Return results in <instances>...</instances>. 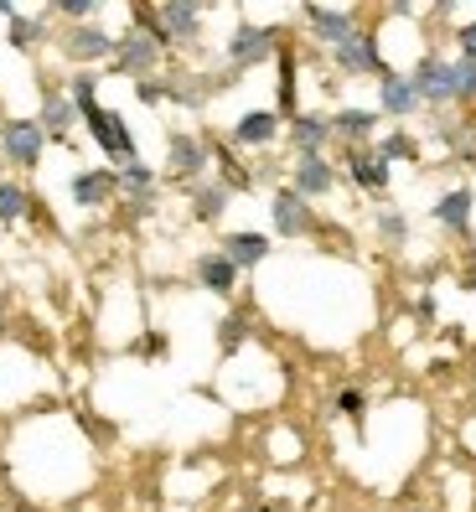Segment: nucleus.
<instances>
[{
	"instance_id": "f8f14e48",
	"label": "nucleus",
	"mask_w": 476,
	"mask_h": 512,
	"mask_svg": "<svg viewBox=\"0 0 476 512\" xmlns=\"http://www.w3.org/2000/svg\"><path fill=\"white\" fill-rule=\"evenodd\" d=\"M290 140H295L301 156H321V145L332 140V119L326 114H295L290 119Z\"/></svg>"
},
{
	"instance_id": "a211bd4d",
	"label": "nucleus",
	"mask_w": 476,
	"mask_h": 512,
	"mask_svg": "<svg viewBox=\"0 0 476 512\" xmlns=\"http://www.w3.org/2000/svg\"><path fill=\"white\" fill-rule=\"evenodd\" d=\"M68 57H78V63H99V57H114V37L99 32V26H78V32L63 42Z\"/></svg>"
},
{
	"instance_id": "1a4fd4ad",
	"label": "nucleus",
	"mask_w": 476,
	"mask_h": 512,
	"mask_svg": "<svg viewBox=\"0 0 476 512\" xmlns=\"http://www.w3.org/2000/svg\"><path fill=\"white\" fill-rule=\"evenodd\" d=\"M156 21H161V32H156V42H161V47H166V42H197L202 11H197V6H161V11H156Z\"/></svg>"
},
{
	"instance_id": "6e6552de",
	"label": "nucleus",
	"mask_w": 476,
	"mask_h": 512,
	"mask_svg": "<svg viewBox=\"0 0 476 512\" xmlns=\"http://www.w3.org/2000/svg\"><path fill=\"white\" fill-rule=\"evenodd\" d=\"M332 187H337V171H332V161H326V156H301V161H295V192H301L306 202L311 197H326Z\"/></svg>"
},
{
	"instance_id": "0eeeda50",
	"label": "nucleus",
	"mask_w": 476,
	"mask_h": 512,
	"mask_svg": "<svg viewBox=\"0 0 476 512\" xmlns=\"http://www.w3.org/2000/svg\"><path fill=\"white\" fill-rule=\"evenodd\" d=\"M332 57H337V68H342V73H383L378 37H368V32H352L342 47H332Z\"/></svg>"
},
{
	"instance_id": "2f4dec72",
	"label": "nucleus",
	"mask_w": 476,
	"mask_h": 512,
	"mask_svg": "<svg viewBox=\"0 0 476 512\" xmlns=\"http://www.w3.org/2000/svg\"><path fill=\"white\" fill-rule=\"evenodd\" d=\"M94 11H99L94 0H63V16H73V21H88Z\"/></svg>"
},
{
	"instance_id": "6ab92c4d",
	"label": "nucleus",
	"mask_w": 476,
	"mask_h": 512,
	"mask_svg": "<svg viewBox=\"0 0 476 512\" xmlns=\"http://www.w3.org/2000/svg\"><path fill=\"white\" fill-rule=\"evenodd\" d=\"M171 171L176 176H202L207 171V145L197 135H171Z\"/></svg>"
},
{
	"instance_id": "9b49d317",
	"label": "nucleus",
	"mask_w": 476,
	"mask_h": 512,
	"mask_svg": "<svg viewBox=\"0 0 476 512\" xmlns=\"http://www.w3.org/2000/svg\"><path fill=\"white\" fill-rule=\"evenodd\" d=\"M347 176L363 192H389V161H378V150H352V156H347Z\"/></svg>"
},
{
	"instance_id": "473e14b6",
	"label": "nucleus",
	"mask_w": 476,
	"mask_h": 512,
	"mask_svg": "<svg viewBox=\"0 0 476 512\" xmlns=\"http://www.w3.org/2000/svg\"><path fill=\"white\" fill-rule=\"evenodd\" d=\"M456 42H461V57H471V63H476V21H471V26H461Z\"/></svg>"
},
{
	"instance_id": "4468645a",
	"label": "nucleus",
	"mask_w": 476,
	"mask_h": 512,
	"mask_svg": "<svg viewBox=\"0 0 476 512\" xmlns=\"http://www.w3.org/2000/svg\"><path fill=\"white\" fill-rule=\"evenodd\" d=\"M471 207H476V192L456 187V192H445V197L435 202V223L451 228V233H471Z\"/></svg>"
},
{
	"instance_id": "f3484780",
	"label": "nucleus",
	"mask_w": 476,
	"mask_h": 512,
	"mask_svg": "<svg viewBox=\"0 0 476 512\" xmlns=\"http://www.w3.org/2000/svg\"><path fill=\"white\" fill-rule=\"evenodd\" d=\"M275 135H280V114L275 109H254V114H244L233 125V140L238 145H270Z\"/></svg>"
},
{
	"instance_id": "f704fd0d",
	"label": "nucleus",
	"mask_w": 476,
	"mask_h": 512,
	"mask_svg": "<svg viewBox=\"0 0 476 512\" xmlns=\"http://www.w3.org/2000/svg\"><path fill=\"white\" fill-rule=\"evenodd\" d=\"M0 16H6V21H16V6H6V0H0Z\"/></svg>"
},
{
	"instance_id": "5701e85b",
	"label": "nucleus",
	"mask_w": 476,
	"mask_h": 512,
	"mask_svg": "<svg viewBox=\"0 0 476 512\" xmlns=\"http://www.w3.org/2000/svg\"><path fill=\"white\" fill-rule=\"evenodd\" d=\"M73 119H78L73 99H47V104H42V130H47V135H63Z\"/></svg>"
},
{
	"instance_id": "cd10ccee",
	"label": "nucleus",
	"mask_w": 476,
	"mask_h": 512,
	"mask_svg": "<svg viewBox=\"0 0 476 512\" xmlns=\"http://www.w3.org/2000/svg\"><path fill=\"white\" fill-rule=\"evenodd\" d=\"M414 156V140L409 135H383L378 140V161H409Z\"/></svg>"
},
{
	"instance_id": "bb28decb",
	"label": "nucleus",
	"mask_w": 476,
	"mask_h": 512,
	"mask_svg": "<svg viewBox=\"0 0 476 512\" xmlns=\"http://www.w3.org/2000/svg\"><path fill=\"white\" fill-rule=\"evenodd\" d=\"M68 99H73V109H94V99H99V78L94 73H78L73 83H68Z\"/></svg>"
},
{
	"instance_id": "f03ea898",
	"label": "nucleus",
	"mask_w": 476,
	"mask_h": 512,
	"mask_svg": "<svg viewBox=\"0 0 476 512\" xmlns=\"http://www.w3.org/2000/svg\"><path fill=\"white\" fill-rule=\"evenodd\" d=\"M414 94H420V104H456V73H451V63L445 57H425L420 68H414Z\"/></svg>"
},
{
	"instance_id": "f257e3e1",
	"label": "nucleus",
	"mask_w": 476,
	"mask_h": 512,
	"mask_svg": "<svg viewBox=\"0 0 476 512\" xmlns=\"http://www.w3.org/2000/svg\"><path fill=\"white\" fill-rule=\"evenodd\" d=\"M83 125H88V135H94L99 140V150H104V156H114L119 166H130L135 161V140H130V130H125V119H119L114 109H88L83 114Z\"/></svg>"
},
{
	"instance_id": "b1692460",
	"label": "nucleus",
	"mask_w": 476,
	"mask_h": 512,
	"mask_svg": "<svg viewBox=\"0 0 476 512\" xmlns=\"http://www.w3.org/2000/svg\"><path fill=\"white\" fill-rule=\"evenodd\" d=\"M119 182H125V192H135L140 202H151L156 171H151V166H140V161H130V166H119Z\"/></svg>"
},
{
	"instance_id": "9d476101",
	"label": "nucleus",
	"mask_w": 476,
	"mask_h": 512,
	"mask_svg": "<svg viewBox=\"0 0 476 512\" xmlns=\"http://www.w3.org/2000/svg\"><path fill=\"white\" fill-rule=\"evenodd\" d=\"M218 254H223L233 269H254V264L270 259V238H264V233H228Z\"/></svg>"
},
{
	"instance_id": "4be33fe9",
	"label": "nucleus",
	"mask_w": 476,
	"mask_h": 512,
	"mask_svg": "<svg viewBox=\"0 0 476 512\" xmlns=\"http://www.w3.org/2000/svg\"><path fill=\"white\" fill-rule=\"evenodd\" d=\"M192 213H197L202 223H218V218L228 213V187H223V182L197 187V192H192Z\"/></svg>"
},
{
	"instance_id": "ddd939ff",
	"label": "nucleus",
	"mask_w": 476,
	"mask_h": 512,
	"mask_svg": "<svg viewBox=\"0 0 476 512\" xmlns=\"http://www.w3.org/2000/svg\"><path fill=\"white\" fill-rule=\"evenodd\" d=\"M306 21L316 26V37L326 47H342L357 26H352V11H332V6H306Z\"/></svg>"
},
{
	"instance_id": "aec40b11",
	"label": "nucleus",
	"mask_w": 476,
	"mask_h": 512,
	"mask_svg": "<svg viewBox=\"0 0 476 512\" xmlns=\"http://www.w3.org/2000/svg\"><path fill=\"white\" fill-rule=\"evenodd\" d=\"M197 280L213 290V295H233V285H238V269L223 259V254H202L197 259Z\"/></svg>"
},
{
	"instance_id": "7c9ffc66",
	"label": "nucleus",
	"mask_w": 476,
	"mask_h": 512,
	"mask_svg": "<svg viewBox=\"0 0 476 512\" xmlns=\"http://www.w3.org/2000/svg\"><path fill=\"white\" fill-rule=\"evenodd\" d=\"M11 42H16V47H32V42H37V26L16 16V21H11Z\"/></svg>"
},
{
	"instance_id": "39448f33",
	"label": "nucleus",
	"mask_w": 476,
	"mask_h": 512,
	"mask_svg": "<svg viewBox=\"0 0 476 512\" xmlns=\"http://www.w3.org/2000/svg\"><path fill=\"white\" fill-rule=\"evenodd\" d=\"M270 218H275V233L301 238V233H311V202L295 192V187H285V192H275V202H270Z\"/></svg>"
},
{
	"instance_id": "7ed1b4c3",
	"label": "nucleus",
	"mask_w": 476,
	"mask_h": 512,
	"mask_svg": "<svg viewBox=\"0 0 476 512\" xmlns=\"http://www.w3.org/2000/svg\"><path fill=\"white\" fill-rule=\"evenodd\" d=\"M0 145H6V156L16 166H37L42 161V145H47V130L37 119H11L6 130H0Z\"/></svg>"
},
{
	"instance_id": "c85d7f7f",
	"label": "nucleus",
	"mask_w": 476,
	"mask_h": 512,
	"mask_svg": "<svg viewBox=\"0 0 476 512\" xmlns=\"http://www.w3.org/2000/svg\"><path fill=\"white\" fill-rule=\"evenodd\" d=\"M378 233L389 238V244H404V238H409V223H404L399 213H383V218H378Z\"/></svg>"
},
{
	"instance_id": "412c9836",
	"label": "nucleus",
	"mask_w": 476,
	"mask_h": 512,
	"mask_svg": "<svg viewBox=\"0 0 476 512\" xmlns=\"http://www.w3.org/2000/svg\"><path fill=\"white\" fill-rule=\"evenodd\" d=\"M373 130H378V114H373V109H342V114L332 119V135H342V140H352V145L373 140Z\"/></svg>"
},
{
	"instance_id": "423d86ee",
	"label": "nucleus",
	"mask_w": 476,
	"mask_h": 512,
	"mask_svg": "<svg viewBox=\"0 0 476 512\" xmlns=\"http://www.w3.org/2000/svg\"><path fill=\"white\" fill-rule=\"evenodd\" d=\"M270 52H275V32H270V26H238V32L228 37L233 68H254V63H264Z\"/></svg>"
},
{
	"instance_id": "20e7f679",
	"label": "nucleus",
	"mask_w": 476,
	"mask_h": 512,
	"mask_svg": "<svg viewBox=\"0 0 476 512\" xmlns=\"http://www.w3.org/2000/svg\"><path fill=\"white\" fill-rule=\"evenodd\" d=\"M114 63L125 68V73H135V78H145V73L161 63L156 32H130V37H119V42H114Z\"/></svg>"
},
{
	"instance_id": "dca6fc26",
	"label": "nucleus",
	"mask_w": 476,
	"mask_h": 512,
	"mask_svg": "<svg viewBox=\"0 0 476 512\" xmlns=\"http://www.w3.org/2000/svg\"><path fill=\"white\" fill-rule=\"evenodd\" d=\"M114 187H119L114 171H78L73 176V202L78 207H104L114 197Z\"/></svg>"
},
{
	"instance_id": "a878e982",
	"label": "nucleus",
	"mask_w": 476,
	"mask_h": 512,
	"mask_svg": "<svg viewBox=\"0 0 476 512\" xmlns=\"http://www.w3.org/2000/svg\"><path fill=\"white\" fill-rule=\"evenodd\" d=\"M451 73H456V104H476V63L471 57H456Z\"/></svg>"
},
{
	"instance_id": "c756f323",
	"label": "nucleus",
	"mask_w": 476,
	"mask_h": 512,
	"mask_svg": "<svg viewBox=\"0 0 476 512\" xmlns=\"http://www.w3.org/2000/svg\"><path fill=\"white\" fill-rule=\"evenodd\" d=\"M337 409H342L347 419H363V394H357V388H342V394H337Z\"/></svg>"
},
{
	"instance_id": "72a5a7b5",
	"label": "nucleus",
	"mask_w": 476,
	"mask_h": 512,
	"mask_svg": "<svg viewBox=\"0 0 476 512\" xmlns=\"http://www.w3.org/2000/svg\"><path fill=\"white\" fill-rule=\"evenodd\" d=\"M223 326H228V331H223V347L233 352V347H238V337H244V316H228Z\"/></svg>"
},
{
	"instance_id": "393cba45",
	"label": "nucleus",
	"mask_w": 476,
	"mask_h": 512,
	"mask_svg": "<svg viewBox=\"0 0 476 512\" xmlns=\"http://www.w3.org/2000/svg\"><path fill=\"white\" fill-rule=\"evenodd\" d=\"M26 202H32V197H26L16 182H0V223H16V218H26Z\"/></svg>"
},
{
	"instance_id": "2eb2a0df",
	"label": "nucleus",
	"mask_w": 476,
	"mask_h": 512,
	"mask_svg": "<svg viewBox=\"0 0 476 512\" xmlns=\"http://www.w3.org/2000/svg\"><path fill=\"white\" fill-rule=\"evenodd\" d=\"M378 99H383V114H394V119H409L414 109H420V94H414V83L399 78V73H383Z\"/></svg>"
}]
</instances>
